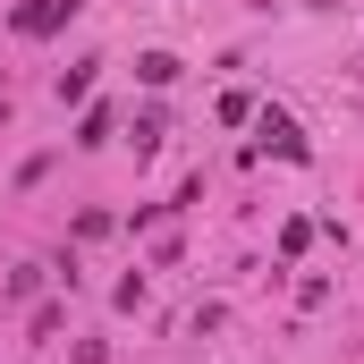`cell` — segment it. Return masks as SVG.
Here are the masks:
<instances>
[{
  "mask_svg": "<svg viewBox=\"0 0 364 364\" xmlns=\"http://www.w3.org/2000/svg\"><path fill=\"white\" fill-rule=\"evenodd\" d=\"M77 9H85V0H17V9H9V26H17L26 43H43V34H60Z\"/></svg>",
  "mask_w": 364,
  "mask_h": 364,
  "instance_id": "cell-1",
  "label": "cell"
},
{
  "mask_svg": "<svg viewBox=\"0 0 364 364\" xmlns=\"http://www.w3.org/2000/svg\"><path fill=\"white\" fill-rule=\"evenodd\" d=\"M263 144H272L279 161H305V136H296V127H288L279 110H263Z\"/></svg>",
  "mask_w": 364,
  "mask_h": 364,
  "instance_id": "cell-2",
  "label": "cell"
},
{
  "mask_svg": "<svg viewBox=\"0 0 364 364\" xmlns=\"http://www.w3.org/2000/svg\"><path fill=\"white\" fill-rule=\"evenodd\" d=\"M136 77H144V85H170V77H178V60H170V51H144V60H136Z\"/></svg>",
  "mask_w": 364,
  "mask_h": 364,
  "instance_id": "cell-3",
  "label": "cell"
},
{
  "mask_svg": "<svg viewBox=\"0 0 364 364\" xmlns=\"http://www.w3.org/2000/svg\"><path fill=\"white\" fill-rule=\"evenodd\" d=\"M77 144H110V102H93L85 127H77Z\"/></svg>",
  "mask_w": 364,
  "mask_h": 364,
  "instance_id": "cell-4",
  "label": "cell"
},
{
  "mask_svg": "<svg viewBox=\"0 0 364 364\" xmlns=\"http://www.w3.org/2000/svg\"><path fill=\"white\" fill-rule=\"evenodd\" d=\"M68 364H110V348H93V339H85V348H77Z\"/></svg>",
  "mask_w": 364,
  "mask_h": 364,
  "instance_id": "cell-5",
  "label": "cell"
}]
</instances>
